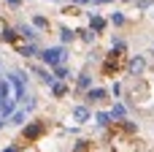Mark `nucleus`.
I'll list each match as a JSON object with an SVG mask.
<instances>
[{
  "mask_svg": "<svg viewBox=\"0 0 154 152\" xmlns=\"http://www.w3.org/2000/svg\"><path fill=\"white\" fill-rule=\"evenodd\" d=\"M38 57H41L49 68H54V65H62V63H65L68 52H65V46H46V49H41Z\"/></svg>",
  "mask_w": 154,
  "mask_h": 152,
  "instance_id": "1",
  "label": "nucleus"
},
{
  "mask_svg": "<svg viewBox=\"0 0 154 152\" xmlns=\"http://www.w3.org/2000/svg\"><path fill=\"white\" fill-rule=\"evenodd\" d=\"M16 30H19V33H22V38H27V41H35V38H38V30H35L32 24H19Z\"/></svg>",
  "mask_w": 154,
  "mask_h": 152,
  "instance_id": "2",
  "label": "nucleus"
},
{
  "mask_svg": "<svg viewBox=\"0 0 154 152\" xmlns=\"http://www.w3.org/2000/svg\"><path fill=\"white\" fill-rule=\"evenodd\" d=\"M89 30L92 33H103L106 30V19L103 16H89Z\"/></svg>",
  "mask_w": 154,
  "mask_h": 152,
  "instance_id": "3",
  "label": "nucleus"
},
{
  "mask_svg": "<svg viewBox=\"0 0 154 152\" xmlns=\"http://www.w3.org/2000/svg\"><path fill=\"white\" fill-rule=\"evenodd\" d=\"M143 68H146V60H143V57H133V60H130V73L138 76V73H143Z\"/></svg>",
  "mask_w": 154,
  "mask_h": 152,
  "instance_id": "4",
  "label": "nucleus"
},
{
  "mask_svg": "<svg viewBox=\"0 0 154 152\" xmlns=\"http://www.w3.org/2000/svg\"><path fill=\"white\" fill-rule=\"evenodd\" d=\"M19 52H22L24 57H38V54H41V49H38L35 44H24V46H19Z\"/></svg>",
  "mask_w": 154,
  "mask_h": 152,
  "instance_id": "5",
  "label": "nucleus"
},
{
  "mask_svg": "<svg viewBox=\"0 0 154 152\" xmlns=\"http://www.w3.org/2000/svg\"><path fill=\"white\" fill-rule=\"evenodd\" d=\"M73 117H76V122H87L89 120V109L87 106H76L73 109Z\"/></svg>",
  "mask_w": 154,
  "mask_h": 152,
  "instance_id": "6",
  "label": "nucleus"
},
{
  "mask_svg": "<svg viewBox=\"0 0 154 152\" xmlns=\"http://www.w3.org/2000/svg\"><path fill=\"white\" fill-rule=\"evenodd\" d=\"M51 92H54L57 98H62V95L68 92V87H65V82H62V79H57V82H51Z\"/></svg>",
  "mask_w": 154,
  "mask_h": 152,
  "instance_id": "7",
  "label": "nucleus"
},
{
  "mask_svg": "<svg viewBox=\"0 0 154 152\" xmlns=\"http://www.w3.org/2000/svg\"><path fill=\"white\" fill-rule=\"evenodd\" d=\"M106 95H108V92H106V90H100V87H97V90H92V87H89V92H87V98H89L92 103H97V101H103Z\"/></svg>",
  "mask_w": 154,
  "mask_h": 152,
  "instance_id": "8",
  "label": "nucleus"
},
{
  "mask_svg": "<svg viewBox=\"0 0 154 152\" xmlns=\"http://www.w3.org/2000/svg\"><path fill=\"white\" fill-rule=\"evenodd\" d=\"M89 87H92V76L89 73H81L79 76V90H89Z\"/></svg>",
  "mask_w": 154,
  "mask_h": 152,
  "instance_id": "9",
  "label": "nucleus"
},
{
  "mask_svg": "<svg viewBox=\"0 0 154 152\" xmlns=\"http://www.w3.org/2000/svg\"><path fill=\"white\" fill-rule=\"evenodd\" d=\"M60 38H62V44H68V41H73V38H76V30L62 27V30H60Z\"/></svg>",
  "mask_w": 154,
  "mask_h": 152,
  "instance_id": "10",
  "label": "nucleus"
},
{
  "mask_svg": "<svg viewBox=\"0 0 154 152\" xmlns=\"http://www.w3.org/2000/svg\"><path fill=\"white\" fill-rule=\"evenodd\" d=\"M51 73H54V79H68V68L65 65H54Z\"/></svg>",
  "mask_w": 154,
  "mask_h": 152,
  "instance_id": "11",
  "label": "nucleus"
},
{
  "mask_svg": "<svg viewBox=\"0 0 154 152\" xmlns=\"http://www.w3.org/2000/svg\"><path fill=\"white\" fill-rule=\"evenodd\" d=\"M41 131H43L41 125H30V128L24 131V136H27V139H38V136H41Z\"/></svg>",
  "mask_w": 154,
  "mask_h": 152,
  "instance_id": "12",
  "label": "nucleus"
},
{
  "mask_svg": "<svg viewBox=\"0 0 154 152\" xmlns=\"http://www.w3.org/2000/svg\"><path fill=\"white\" fill-rule=\"evenodd\" d=\"M125 114H127V109H125V106H122V103H116V106H114V109H111V117H116V120H122V117H125Z\"/></svg>",
  "mask_w": 154,
  "mask_h": 152,
  "instance_id": "13",
  "label": "nucleus"
},
{
  "mask_svg": "<svg viewBox=\"0 0 154 152\" xmlns=\"http://www.w3.org/2000/svg\"><path fill=\"white\" fill-rule=\"evenodd\" d=\"M32 27H41V30H46V27H49V22H46L43 16H32Z\"/></svg>",
  "mask_w": 154,
  "mask_h": 152,
  "instance_id": "14",
  "label": "nucleus"
},
{
  "mask_svg": "<svg viewBox=\"0 0 154 152\" xmlns=\"http://www.w3.org/2000/svg\"><path fill=\"white\" fill-rule=\"evenodd\" d=\"M3 41H16V30L14 27H5L3 30Z\"/></svg>",
  "mask_w": 154,
  "mask_h": 152,
  "instance_id": "15",
  "label": "nucleus"
},
{
  "mask_svg": "<svg viewBox=\"0 0 154 152\" xmlns=\"http://www.w3.org/2000/svg\"><path fill=\"white\" fill-rule=\"evenodd\" d=\"M95 120H97L100 125H108V122H111V114H106V112H100V114H97Z\"/></svg>",
  "mask_w": 154,
  "mask_h": 152,
  "instance_id": "16",
  "label": "nucleus"
},
{
  "mask_svg": "<svg viewBox=\"0 0 154 152\" xmlns=\"http://www.w3.org/2000/svg\"><path fill=\"white\" fill-rule=\"evenodd\" d=\"M111 22H114V24H125V14H119V11L111 14Z\"/></svg>",
  "mask_w": 154,
  "mask_h": 152,
  "instance_id": "17",
  "label": "nucleus"
},
{
  "mask_svg": "<svg viewBox=\"0 0 154 152\" xmlns=\"http://www.w3.org/2000/svg\"><path fill=\"white\" fill-rule=\"evenodd\" d=\"M11 122H14V125H22V122H24V112H16V114H14V120H11Z\"/></svg>",
  "mask_w": 154,
  "mask_h": 152,
  "instance_id": "18",
  "label": "nucleus"
},
{
  "mask_svg": "<svg viewBox=\"0 0 154 152\" xmlns=\"http://www.w3.org/2000/svg\"><path fill=\"white\" fill-rule=\"evenodd\" d=\"M5 3H8L11 8H19V5H22V0H5Z\"/></svg>",
  "mask_w": 154,
  "mask_h": 152,
  "instance_id": "19",
  "label": "nucleus"
},
{
  "mask_svg": "<svg viewBox=\"0 0 154 152\" xmlns=\"http://www.w3.org/2000/svg\"><path fill=\"white\" fill-rule=\"evenodd\" d=\"M3 152H19V147H5Z\"/></svg>",
  "mask_w": 154,
  "mask_h": 152,
  "instance_id": "20",
  "label": "nucleus"
},
{
  "mask_svg": "<svg viewBox=\"0 0 154 152\" xmlns=\"http://www.w3.org/2000/svg\"><path fill=\"white\" fill-rule=\"evenodd\" d=\"M89 3H111V0H89Z\"/></svg>",
  "mask_w": 154,
  "mask_h": 152,
  "instance_id": "21",
  "label": "nucleus"
}]
</instances>
